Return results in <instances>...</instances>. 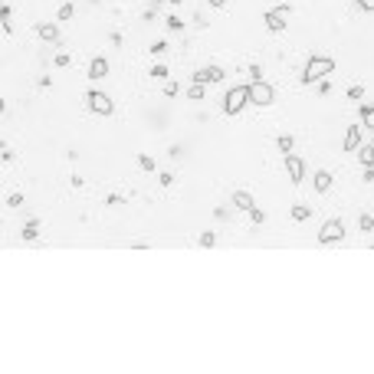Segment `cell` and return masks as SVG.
<instances>
[{
    "label": "cell",
    "mask_w": 374,
    "mask_h": 374,
    "mask_svg": "<svg viewBox=\"0 0 374 374\" xmlns=\"http://www.w3.org/2000/svg\"><path fill=\"white\" fill-rule=\"evenodd\" d=\"M332 69H335V59H332V56L312 53L309 62H305V69H302V82H305V86H312V82H322V79H325Z\"/></svg>",
    "instance_id": "6da1fadb"
},
{
    "label": "cell",
    "mask_w": 374,
    "mask_h": 374,
    "mask_svg": "<svg viewBox=\"0 0 374 374\" xmlns=\"http://www.w3.org/2000/svg\"><path fill=\"white\" fill-rule=\"evenodd\" d=\"M246 105H249V86L230 89V92H226V99H223V112H226V115H240Z\"/></svg>",
    "instance_id": "7a4b0ae2"
},
{
    "label": "cell",
    "mask_w": 374,
    "mask_h": 374,
    "mask_svg": "<svg viewBox=\"0 0 374 374\" xmlns=\"http://www.w3.org/2000/svg\"><path fill=\"white\" fill-rule=\"evenodd\" d=\"M292 13V3H279V7H273V10H266V16H263V23L269 26L273 33H279V30H286V16Z\"/></svg>",
    "instance_id": "3957f363"
},
{
    "label": "cell",
    "mask_w": 374,
    "mask_h": 374,
    "mask_svg": "<svg viewBox=\"0 0 374 374\" xmlns=\"http://www.w3.org/2000/svg\"><path fill=\"white\" fill-rule=\"evenodd\" d=\"M273 99H276V92H273V86L269 82H249V105H273Z\"/></svg>",
    "instance_id": "277c9868"
},
{
    "label": "cell",
    "mask_w": 374,
    "mask_h": 374,
    "mask_svg": "<svg viewBox=\"0 0 374 374\" xmlns=\"http://www.w3.org/2000/svg\"><path fill=\"white\" fill-rule=\"evenodd\" d=\"M86 102H89V109H92L95 115H112V112H115V102H112L105 92H99V89H92V92L86 95Z\"/></svg>",
    "instance_id": "5b68a950"
},
{
    "label": "cell",
    "mask_w": 374,
    "mask_h": 374,
    "mask_svg": "<svg viewBox=\"0 0 374 374\" xmlns=\"http://www.w3.org/2000/svg\"><path fill=\"white\" fill-rule=\"evenodd\" d=\"M342 236H345L342 220H328V223H322V230H319V243H338Z\"/></svg>",
    "instance_id": "8992f818"
},
{
    "label": "cell",
    "mask_w": 374,
    "mask_h": 374,
    "mask_svg": "<svg viewBox=\"0 0 374 374\" xmlns=\"http://www.w3.org/2000/svg\"><path fill=\"white\" fill-rule=\"evenodd\" d=\"M286 171H289V178H292V184H299V181L305 178V161L296 155V151H289L286 155Z\"/></svg>",
    "instance_id": "52a82bcc"
},
{
    "label": "cell",
    "mask_w": 374,
    "mask_h": 374,
    "mask_svg": "<svg viewBox=\"0 0 374 374\" xmlns=\"http://www.w3.org/2000/svg\"><path fill=\"white\" fill-rule=\"evenodd\" d=\"M226 72L220 69V66H210V69H197L194 76H190V82H200V86H207V82H220Z\"/></svg>",
    "instance_id": "ba28073f"
},
{
    "label": "cell",
    "mask_w": 374,
    "mask_h": 374,
    "mask_svg": "<svg viewBox=\"0 0 374 374\" xmlns=\"http://www.w3.org/2000/svg\"><path fill=\"white\" fill-rule=\"evenodd\" d=\"M342 148H345V151H358V148H361V125H348Z\"/></svg>",
    "instance_id": "9c48e42d"
},
{
    "label": "cell",
    "mask_w": 374,
    "mask_h": 374,
    "mask_svg": "<svg viewBox=\"0 0 374 374\" xmlns=\"http://www.w3.org/2000/svg\"><path fill=\"white\" fill-rule=\"evenodd\" d=\"M233 207L236 210H243V213H249L256 203H253V194L249 190H233Z\"/></svg>",
    "instance_id": "30bf717a"
},
{
    "label": "cell",
    "mask_w": 374,
    "mask_h": 374,
    "mask_svg": "<svg viewBox=\"0 0 374 374\" xmlns=\"http://www.w3.org/2000/svg\"><path fill=\"white\" fill-rule=\"evenodd\" d=\"M109 76V59L105 56H95L92 66H89V79H105Z\"/></svg>",
    "instance_id": "8fae6325"
},
{
    "label": "cell",
    "mask_w": 374,
    "mask_h": 374,
    "mask_svg": "<svg viewBox=\"0 0 374 374\" xmlns=\"http://www.w3.org/2000/svg\"><path fill=\"white\" fill-rule=\"evenodd\" d=\"M36 33H39L43 43H56V39H59V26H56V23H39Z\"/></svg>",
    "instance_id": "7c38bea8"
},
{
    "label": "cell",
    "mask_w": 374,
    "mask_h": 374,
    "mask_svg": "<svg viewBox=\"0 0 374 374\" xmlns=\"http://www.w3.org/2000/svg\"><path fill=\"white\" fill-rule=\"evenodd\" d=\"M312 184H315V190H319V194H325L328 187H332V174H328V171H315Z\"/></svg>",
    "instance_id": "4fadbf2b"
},
{
    "label": "cell",
    "mask_w": 374,
    "mask_h": 374,
    "mask_svg": "<svg viewBox=\"0 0 374 374\" xmlns=\"http://www.w3.org/2000/svg\"><path fill=\"white\" fill-rule=\"evenodd\" d=\"M358 161L365 164V168H374V145H365V148H358Z\"/></svg>",
    "instance_id": "5bb4252c"
},
{
    "label": "cell",
    "mask_w": 374,
    "mask_h": 374,
    "mask_svg": "<svg viewBox=\"0 0 374 374\" xmlns=\"http://www.w3.org/2000/svg\"><path fill=\"white\" fill-rule=\"evenodd\" d=\"M361 125L368 132H374V105H361Z\"/></svg>",
    "instance_id": "9a60e30c"
},
{
    "label": "cell",
    "mask_w": 374,
    "mask_h": 374,
    "mask_svg": "<svg viewBox=\"0 0 374 374\" xmlns=\"http://www.w3.org/2000/svg\"><path fill=\"white\" fill-rule=\"evenodd\" d=\"M358 226H361V233H371V230H374V217H371V213H361Z\"/></svg>",
    "instance_id": "2e32d148"
},
{
    "label": "cell",
    "mask_w": 374,
    "mask_h": 374,
    "mask_svg": "<svg viewBox=\"0 0 374 374\" xmlns=\"http://www.w3.org/2000/svg\"><path fill=\"white\" fill-rule=\"evenodd\" d=\"M36 233H39V223H36V220H30V223L23 226V240H36Z\"/></svg>",
    "instance_id": "e0dca14e"
},
{
    "label": "cell",
    "mask_w": 374,
    "mask_h": 374,
    "mask_svg": "<svg viewBox=\"0 0 374 374\" xmlns=\"http://www.w3.org/2000/svg\"><path fill=\"white\" fill-rule=\"evenodd\" d=\"M276 145H279L282 155H289V151H292V135H279V141H276Z\"/></svg>",
    "instance_id": "ac0fdd59"
},
{
    "label": "cell",
    "mask_w": 374,
    "mask_h": 374,
    "mask_svg": "<svg viewBox=\"0 0 374 374\" xmlns=\"http://www.w3.org/2000/svg\"><path fill=\"white\" fill-rule=\"evenodd\" d=\"M312 217V207H292V220H309Z\"/></svg>",
    "instance_id": "d6986e66"
},
{
    "label": "cell",
    "mask_w": 374,
    "mask_h": 374,
    "mask_svg": "<svg viewBox=\"0 0 374 374\" xmlns=\"http://www.w3.org/2000/svg\"><path fill=\"white\" fill-rule=\"evenodd\" d=\"M164 26H168L171 33H181V30H184V23H181L178 16H168V20H164Z\"/></svg>",
    "instance_id": "ffe728a7"
},
{
    "label": "cell",
    "mask_w": 374,
    "mask_h": 374,
    "mask_svg": "<svg viewBox=\"0 0 374 374\" xmlns=\"http://www.w3.org/2000/svg\"><path fill=\"white\" fill-rule=\"evenodd\" d=\"M213 243H217V233H210V230H207V233H200V246H203V249H210Z\"/></svg>",
    "instance_id": "44dd1931"
},
{
    "label": "cell",
    "mask_w": 374,
    "mask_h": 374,
    "mask_svg": "<svg viewBox=\"0 0 374 374\" xmlns=\"http://www.w3.org/2000/svg\"><path fill=\"white\" fill-rule=\"evenodd\" d=\"M190 99H194V102L203 99V86H200V82H190Z\"/></svg>",
    "instance_id": "7402d4cb"
},
{
    "label": "cell",
    "mask_w": 374,
    "mask_h": 374,
    "mask_svg": "<svg viewBox=\"0 0 374 374\" xmlns=\"http://www.w3.org/2000/svg\"><path fill=\"white\" fill-rule=\"evenodd\" d=\"M138 164H141V171H155V158H148V155H141Z\"/></svg>",
    "instance_id": "603a6c76"
},
{
    "label": "cell",
    "mask_w": 374,
    "mask_h": 374,
    "mask_svg": "<svg viewBox=\"0 0 374 374\" xmlns=\"http://www.w3.org/2000/svg\"><path fill=\"white\" fill-rule=\"evenodd\" d=\"M348 99H355V102L365 99V86H351V89H348Z\"/></svg>",
    "instance_id": "cb8c5ba5"
},
{
    "label": "cell",
    "mask_w": 374,
    "mask_h": 374,
    "mask_svg": "<svg viewBox=\"0 0 374 374\" xmlns=\"http://www.w3.org/2000/svg\"><path fill=\"white\" fill-rule=\"evenodd\" d=\"M151 76L155 79H168V66H151Z\"/></svg>",
    "instance_id": "d4e9b609"
},
{
    "label": "cell",
    "mask_w": 374,
    "mask_h": 374,
    "mask_svg": "<svg viewBox=\"0 0 374 374\" xmlns=\"http://www.w3.org/2000/svg\"><path fill=\"white\" fill-rule=\"evenodd\" d=\"M249 220H253V223H263V220H266V213H263V210H256V207H253V210H249Z\"/></svg>",
    "instance_id": "484cf974"
},
{
    "label": "cell",
    "mask_w": 374,
    "mask_h": 374,
    "mask_svg": "<svg viewBox=\"0 0 374 374\" xmlns=\"http://www.w3.org/2000/svg\"><path fill=\"white\" fill-rule=\"evenodd\" d=\"M69 16H72V3H62L59 7V20H69Z\"/></svg>",
    "instance_id": "4316f807"
},
{
    "label": "cell",
    "mask_w": 374,
    "mask_h": 374,
    "mask_svg": "<svg viewBox=\"0 0 374 374\" xmlns=\"http://www.w3.org/2000/svg\"><path fill=\"white\" fill-rule=\"evenodd\" d=\"M164 95H178V82L168 79V82H164Z\"/></svg>",
    "instance_id": "83f0119b"
},
{
    "label": "cell",
    "mask_w": 374,
    "mask_h": 374,
    "mask_svg": "<svg viewBox=\"0 0 374 374\" xmlns=\"http://www.w3.org/2000/svg\"><path fill=\"white\" fill-rule=\"evenodd\" d=\"M249 79H253V82H259V79H263V69H259V66H249Z\"/></svg>",
    "instance_id": "f1b7e54d"
},
{
    "label": "cell",
    "mask_w": 374,
    "mask_h": 374,
    "mask_svg": "<svg viewBox=\"0 0 374 374\" xmlns=\"http://www.w3.org/2000/svg\"><path fill=\"white\" fill-rule=\"evenodd\" d=\"M20 203H23V197H20V194H10L7 197V207H20Z\"/></svg>",
    "instance_id": "f546056e"
},
{
    "label": "cell",
    "mask_w": 374,
    "mask_h": 374,
    "mask_svg": "<svg viewBox=\"0 0 374 374\" xmlns=\"http://www.w3.org/2000/svg\"><path fill=\"white\" fill-rule=\"evenodd\" d=\"M0 23H10V7H7V3L0 7Z\"/></svg>",
    "instance_id": "4dcf8cb0"
},
{
    "label": "cell",
    "mask_w": 374,
    "mask_h": 374,
    "mask_svg": "<svg viewBox=\"0 0 374 374\" xmlns=\"http://www.w3.org/2000/svg\"><path fill=\"white\" fill-rule=\"evenodd\" d=\"M10 158H13V151H10V148H7V145H3V148H0V161L7 164V161H10Z\"/></svg>",
    "instance_id": "1f68e13d"
},
{
    "label": "cell",
    "mask_w": 374,
    "mask_h": 374,
    "mask_svg": "<svg viewBox=\"0 0 374 374\" xmlns=\"http://www.w3.org/2000/svg\"><path fill=\"white\" fill-rule=\"evenodd\" d=\"M358 7L361 10H374V0H358Z\"/></svg>",
    "instance_id": "d6a6232c"
},
{
    "label": "cell",
    "mask_w": 374,
    "mask_h": 374,
    "mask_svg": "<svg viewBox=\"0 0 374 374\" xmlns=\"http://www.w3.org/2000/svg\"><path fill=\"white\" fill-rule=\"evenodd\" d=\"M207 3H210V7H217V10H220V7H226V0H207Z\"/></svg>",
    "instance_id": "836d02e7"
},
{
    "label": "cell",
    "mask_w": 374,
    "mask_h": 374,
    "mask_svg": "<svg viewBox=\"0 0 374 374\" xmlns=\"http://www.w3.org/2000/svg\"><path fill=\"white\" fill-rule=\"evenodd\" d=\"M168 3H181V0H168Z\"/></svg>",
    "instance_id": "e575fe53"
},
{
    "label": "cell",
    "mask_w": 374,
    "mask_h": 374,
    "mask_svg": "<svg viewBox=\"0 0 374 374\" xmlns=\"http://www.w3.org/2000/svg\"><path fill=\"white\" fill-rule=\"evenodd\" d=\"M371 145H374V132H371Z\"/></svg>",
    "instance_id": "d590c367"
}]
</instances>
